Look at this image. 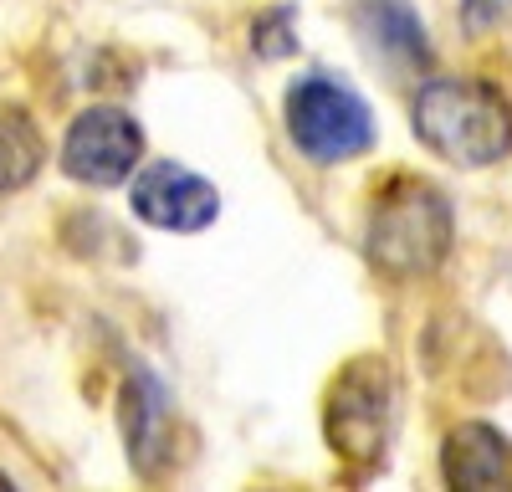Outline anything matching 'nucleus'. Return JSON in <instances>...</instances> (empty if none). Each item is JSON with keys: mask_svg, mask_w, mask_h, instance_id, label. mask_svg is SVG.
<instances>
[{"mask_svg": "<svg viewBox=\"0 0 512 492\" xmlns=\"http://www.w3.org/2000/svg\"><path fill=\"white\" fill-rule=\"evenodd\" d=\"M456 246V205L425 175L379 180L364 211V257L384 282L436 277Z\"/></svg>", "mask_w": 512, "mask_h": 492, "instance_id": "nucleus-1", "label": "nucleus"}, {"mask_svg": "<svg viewBox=\"0 0 512 492\" xmlns=\"http://www.w3.org/2000/svg\"><path fill=\"white\" fill-rule=\"evenodd\" d=\"M410 129L451 170H492L512 154V98L487 77H425Z\"/></svg>", "mask_w": 512, "mask_h": 492, "instance_id": "nucleus-2", "label": "nucleus"}, {"mask_svg": "<svg viewBox=\"0 0 512 492\" xmlns=\"http://www.w3.org/2000/svg\"><path fill=\"white\" fill-rule=\"evenodd\" d=\"M395 421H400V385L390 359L369 349L333 369L323 390V441L349 477H374L390 462Z\"/></svg>", "mask_w": 512, "mask_h": 492, "instance_id": "nucleus-3", "label": "nucleus"}, {"mask_svg": "<svg viewBox=\"0 0 512 492\" xmlns=\"http://www.w3.org/2000/svg\"><path fill=\"white\" fill-rule=\"evenodd\" d=\"M282 118H287V139L318 170H338L354 164L364 154H374L379 144V123L374 108L364 103L359 88L338 82L333 72H303L282 98Z\"/></svg>", "mask_w": 512, "mask_h": 492, "instance_id": "nucleus-4", "label": "nucleus"}, {"mask_svg": "<svg viewBox=\"0 0 512 492\" xmlns=\"http://www.w3.org/2000/svg\"><path fill=\"white\" fill-rule=\"evenodd\" d=\"M144 164V129L139 118L118 108V103H93L72 113L62 149H57V170L82 185V190H113L128 185L134 170Z\"/></svg>", "mask_w": 512, "mask_h": 492, "instance_id": "nucleus-5", "label": "nucleus"}, {"mask_svg": "<svg viewBox=\"0 0 512 492\" xmlns=\"http://www.w3.org/2000/svg\"><path fill=\"white\" fill-rule=\"evenodd\" d=\"M118 431L123 457L144 482H164L180 467V410L154 369L134 364L118 390Z\"/></svg>", "mask_w": 512, "mask_h": 492, "instance_id": "nucleus-6", "label": "nucleus"}, {"mask_svg": "<svg viewBox=\"0 0 512 492\" xmlns=\"http://www.w3.org/2000/svg\"><path fill=\"white\" fill-rule=\"evenodd\" d=\"M128 211L169 236H200L221 216V190L180 159H144L128 180Z\"/></svg>", "mask_w": 512, "mask_h": 492, "instance_id": "nucleus-7", "label": "nucleus"}, {"mask_svg": "<svg viewBox=\"0 0 512 492\" xmlns=\"http://www.w3.org/2000/svg\"><path fill=\"white\" fill-rule=\"evenodd\" d=\"M354 36L364 57L390 77H425L436 62L431 31L410 0H354Z\"/></svg>", "mask_w": 512, "mask_h": 492, "instance_id": "nucleus-8", "label": "nucleus"}, {"mask_svg": "<svg viewBox=\"0 0 512 492\" xmlns=\"http://www.w3.org/2000/svg\"><path fill=\"white\" fill-rule=\"evenodd\" d=\"M441 482L461 492L512 487V436L492 421H456L441 441Z\"/></svg>", "mask_w": 512, "mask_h": 492, "instance_id": "nucleus-9", "label": "nucleus"}, {"mask_svg": "<svg viewBox=\"0 0 512 492\" xmlns=\"http://www.w3.org/2000/svg\"><path fill=\"white\" fill-rule=\"evenodd\" d=\"M41 164H47V139H41L31 108L21 103H0V195L26 190Z\"/></svg>", "mask_w": 512, "mask_h": 492, "instance_id": "nucleus-10", "label": "nucleus"}, {"mask_svg": "<svg viewBox=\"0 0 512 492\" xmlns=\"http://www.w3.org/2000/svg\"><path fill=\"white\" fill-rule=\"evenodd\" d=\"M251 52L262 62H282L297 52V11L292 6H267L251 21Z\"/></svg>", "mask_w": 512, "mask_h": 492, "instance_id": "nucleus-11", "label": "nucleus"}]
</instances>
